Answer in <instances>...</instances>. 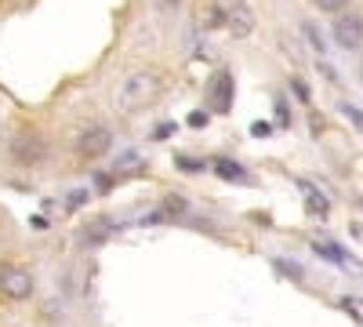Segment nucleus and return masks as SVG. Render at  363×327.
I'll list each match as a JSON object with an SVG mask.
<instances>
[{
  "label": "nucleus",
  "mask_w": 363,
  "mask_h": 327,
  "mask_svg": "<svg viewBox=\"0 0 363 327\" xmlns=\"http://www.w3.org/2000/svg\"><path fill=\"white\" fill-rule=\"evenodd\" d=\"M313 4H316L320 11H327V15H342V11L349 8V0H313Z\"/></svg>",
  "instance_id": "dca6fc26"
},
{
  "label": "nucleus",
  "mask_w": 363,
  "mask_h": 327,
  "mask_svg": "<svg viewBox=\"0 0 363 327\" xmlns=\"http://www.w3.org/2000/svg\"><path fill=\"white\" fill-rule=\"evenodd\" d=\"M359 80H363V66H359Z\"/></svg>",
  "instance_id": "5701e85b"
},
{
  "label": "nucleus",
  "mask_w": 363,
  "mask_h": 327,
  "mask_svg": "<svg viewBox=\"0 0 363 327\" xmlns=\"http://www.w3.org/2000/svg\"><path fill=\"white\" fill-rule=\"evenodd\" d=\"M84 200H87V189H73V193L66 196V211H77V207H84Z\"/></svg>",
  "instance_id": "f3484780"
},
{
  "label": "nucleus",
  "mask_w": 363,
  "mask_h": 327,
  "mask_svg": "<svg viewBox=\"0 0 363 327\" xmlns=\"http://www.w3.org/2000/svg\"><path fill=\"white\" fill-rule=\"evenodd\" d=\"M113 150V131L106 124H91L87 131L77 135V153L87 157V160H95V157H106Z\"/></svg>",
  "instance_id": "20e7f679"
},
{
  "label": "nucleus",
  "mask_w": 363,
  "mask_h": 327,
  "mask_svg": "<svg viewBox=\"0 0 363 327\" xmlns=\"http://www.w3.org/2000/svg\"><path fill=\"white\" fill-rule=\"evenodd\" d=\"M301 33H306V40L313 44V51H316V55H327V44H323V37H320L316 22H301Z\"/></svg>",
  "instance_id": "ddd939ff"
},
{
  "label": "nucleus",
  "mask_w": 363,
  "mask_h": 327,
  "mask_svg": "<svg viewBox=\"0 0 363 327\" xmlns=\"http://www.w3.org/2000/svg\"><path fill=\"white\" fill-rule=\"evenodd\" d=\"M313 251H316V255H327V262H335V265H349V255H345L338 244H330V240H316Z\"/></svg>",
  "instance_id": "9b49d317"
},
{
  "label": "nucleus",
  "mask_w": 363,
  "mask_h": 327,
  "mask_svg": "<svg viewBox=\"0 0 363 327\" xmlns=\"http://www.w3.org/2000/svg\"><path fill=\"white\" fill-rule=\"evenodd\" d=\"M164 4H167V8H178V4H182V0H164Z\"/></svg>",
  "instance_id": "4be33fe9"
},
{
  "label": "nucleus",
  "mask_w": 363,
  "mask_h": 327,
  "mask_svg": "<svg viewBox=\"0 0 363 327\" xmlns=\"http://www.w3.org/2000/svg\"><path fill=\"white\" fill-rule=\"evenodd\" d=\"M164 207H167V211H171V215H182V211H186V196H178V193H171Z\"/></svg>",
  "instance_id": "a211bd4d"
},
{
  "label": "nucleus",
  "mask_w": 363,
  "mask_h": 327,
  "mask_svg": "<svg viewBox=\"0 0 363 327\" xmlns=\"http://www.w3.org/2000/svg\"><path fill=\"white\" fill-rule=\"evenodd\" d=\"M233 102V77L229 73H218L215 77V87H211V106H215V113H225Z\"/></svg>",
  "instance_id": "6e6552de"
},
{
  "label": "nucleus",
  "mask_w": 363,
  "mask_h": 327,
  "mask_svg": "<svg viewBox=\"0 0 363 327\" xmlns=\"http://www.w3.org/2000/svg\"><path fill=\"white\" fill-rule=\"evenodd\" d=\"M330 37L342 51H359L363 48V18L359 15H342L335 26H330Z\"/></svg>",
  "instance_id": "39448f33"
},
{
  "label": "nucleus",
  "mask_w": 363,
  "mask_h": 327,
  "mask_svg": "<svg viewBox=\"0 0 363 327\" xmlns=\"http://www.w3.org/2000/svg\"><path fill=\"white\" fill-rule=\"evenodd\" d=\"M211 167H215V174H218V178H225V182H236V186H255V178L247 174V167H244V164H236V160H229V157H215V160H211Z\"/></svg>",
  "instance_id": "0eeeda50"
},
{
  "label": "nucleus",
  "mask_w": 363,
  "mask_h": 327,
  "mask_svg": "<svg viewBox=\"0 0 363 327\" xmlns=\"http://www.w3.org/2000/svg\"><path fill=\"white\" fill-rule=\"evenodd\" d=\"M298 189L301 193H306V204H309V211L313 215H320V218H327V196L313 186V182H306V178H301V182H298Z\"/></svg>",
  "instance_id": "1a4fd4ad"
},
{
  "label": "nucleus",
  "mask_w": 363,
  "mask_h": 327,
  "mask_svg": "<svg viewBox=\"0 0 363 327\" xmlns=\"http://www.w3.org/2000/svg\"><path fill=\"white\" fill-rule=\"evenodd\" d=\"M342 116L356 128V131H363V109L359 106H352V102H342Z\"/></svg>",
  "instance_id": "2eb2a0df"
},
{
  "label": "nucleus",
  "mask_w": 363,
  "mask_h": 327,
  "mask_svg": "<svg viewBox=\"0 0 363 327\" xmlns=\"http://www.w3.org/2000/svg\"><path fill=\"white\" fill-rule=\"evenodd\" d=\"M8 150H11L15 164H22V167H33V164H40V160H44V153H48V142H44L37 131H18V135L8 142Z\"/></svg>",
  "instance_id": "7ed1b4c3"
},
{
  "label": "nucleus",
  "mask_w": 363,
  "mask_h": 327,
  "mask_svg": "<svg viewBox=\"0 0 363 327\" xmlns=\"http://www.w3.org/2000/svg\"><path fill=\"white\" fill-rule=\"evenodd\" d=\"M291 84H294V95H298L301 102H309V87H306V84H301V80H291Z\"/></svg>",
  "instance_id": "412c9836"
},
{
  "label": "nucleus",
  "mask_w": 363,
  "mask_h": 327,
  "mask_svg": "<svg viewBox=\"0 0 363 327\" xmlns=\"http://www.w3.org/2000/svg\"><path fill=\"white\" fill-rule=\"evenodd\" d=\"M338 306H342V309H345L356 323H363V299H359V294H345V299H342Z\"/></svg>",
  "instance_id": "4468645a"
},
{
  "label": "nucleus",
  "mask_w": 363,
  "mask_h": 327,
  "mask_svg": "<svg viewBox=\"0 0 363 327\" xmlns=\"http://www.w3.org/2000/svg\"><path fill=\"white\" fill-rule=\"evenodd\" d=\"M0 294H4V299H11V302L33 299V273L22 270V265L4 262V265H0Z\"/></svg>",
  "instance_id": "f03ea898"
},
{
  "label": "nucleus",
  "mask_w": 363,
  "mask_h": 327,
  "mask_svg": "<svg viewBox=\"0 0 363 327\" xmlns=\"http://www.w3.org/2000/svg\"><path fill=\"white\" fill-rule=\"evenodd\" d=\"M207 121H211V113H203V109H196V113L189 116V128H207Z\"/></svg>",
  "instance_id": "6ab92c4d"
},
{
  "label": "nucleus",
  "mask_w": 363,
  "mask_h": 327,
  "mask_svg": "<svg viewBox=\"0 0 363 327\" xmlns=\"http://www.w3.org/2000/svg\"><path fill=\"white\" fill-rule=\"evenodd\" d=\"M255 11H251V4L247 0H233V8H229V22H225V29L233 33V40H247L251 33H255Z\"/></svg>",
  "instance_id": "423d86ee"
},
{
  "label": "nucleus",
  "mask_w": 363,
  "mask_h": 327,
  "mask_svg": "<svg viewBox=\"0 0 363 327\" xmlns=\"http://www.w3.org/2000/svg\"><path fill=\"white\" fill-rule=\"evenodd\" d=\"M164 92V77L157 70H138L131 73L124 84H120V99L116 106L124 109V113H135V109H145V106H153Z\"/></svg>",
  "instance_id": "f257e3e1"
},
{
  "label": "nucleus",
  "mask_w": 363,
  "mask_h": 327,
  "mask_svg": "<svg viewBox=\"0 0 363 327\" xmlns=\"http://www.w3.org/2000/svg\"><path fill=\"white\" fill-rule=\"evenodd\" d=\"M269 131H272V124H265V121L251 124V135H255V138H262V135H269Z\"/></svg>",
  "instance_id": "aec40b11"
},
{
  "label": "nucleus",
  "mask_w": 363,
  "mask_h": 327,
  "mask_svg": "<svg viewBox=\"0 0 363 327\" xmlns=\"http://www.w3.org/2000/svg\"><path fill=\"white\" fill-rule=\"evenodd\" d=\"M174 167H182L186 174H200V171H207L211 164H207V160H200V157H186V153H174Z\"/></svg>",
  "instance_id": "f8f14e48"
},
{
  "label": "nucleus",
  "mask_w": 363,
  "mask_h": 327,
  "mask_svg": "<svg viewBox=\"0 0 363 327\" xmlns=\"http://www.w3.org/2000/svg\"><path fill=\"white\" fill-rule=\"evenodd\" d=\"M109 233H113V222L99 218V222H91V226H87V233H84V244H87V248H95V244H102V240H106Z\"/></svg>",
  "instance_id": "9d476101"
}]
</instances>
